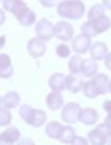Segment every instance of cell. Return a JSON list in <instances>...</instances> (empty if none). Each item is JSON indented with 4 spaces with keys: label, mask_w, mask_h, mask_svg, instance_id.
<instances>
[{
    "label": "cell",
    "mask_w": 111,
    "mask_h": 145,
    "mask_svg": "<svg viewBox=\"0 0 111 145\" xmlns=\"http://www.w3.org/2000/svg\"><path fill=\"white\" fill-rule=\"evenodd\" d=\"M0 145H12V144H9V143H7V142H5L2 138H0Z\"/></svg>",
    "instance_id": "obj_40"
},
{
    "label": "cell",
    "mask_w": 111,
    "mask_h": 145,
    "mask_svg": "<svg viewBox=\"0 0 111 145\" xmlns=\"http://www.w3.org/2000/svg\"><path fill=\"white\" fill-rule=\"evenodd\" d=\"M95 128H96L108 140L111 138V125H109V123H106V122H102V123L97 125Z\"/></svg>",
    "instance_id": "obj_30"
},
{
    "label": "cell",
    "mask_w": 111,
    "mask_h": 145,
    "mask_svg": "<svg viewBox=\"0 0 111 145\" xmlns=\"http://www.w3.org/2000/svg\"><path fill=\"white\" fill-rule=\"evenodd\" d=\"M83 108L76 102H69L63 105L61 111V118L67 125H72L79 121Z\"/></svg>",
    "instance_id": "obj_2"
},
{
    "label": "cell",
    "mask_w": 111,
    "mask_h": 145,
    "mask_svg": "<svg viewBox=\"0 0 111 145\" xmlns=\"http://www.w3.org/2000/svg\"><path fill=\"white\" fill-rule=\"evenodd\" d=\"M97 69H99V66H97L96 61H94L92 59H84L80 72L84 75V77L92 78L97 74Z\"/></svg>",
    "instance_id": "obj_19"
},
{
    "label": "cell",
    "mask_w": 111,
    "mask_h": 145,
    "mask_svg": "<svg viewBox=\"0 0 111 145\" xmlns=\"http://www.w3.org/2000/svg\"><path fill=\"white\" fill-rule=\"evenodd\" d=\"M53 28H54V25L45 19V18H42L40 19L36 25H35V34H36V37L42 40V41H50L54 34H53Z\"/></svg>",
    "instance_id": "obj_3"
},
{
    "label": "cell",
    "mask_w": 111,
    "mask_h": 145,
    "mask_svg": "<svg viewBox=\"0 0 111 145\" xmlns=\"http://www.w3.org/2000/svg\"><path fill=\"white\" fill-rule=\"evenodd\" d=\"M108 92L111 93V78L109 79V84H108Z\"/></svg>",
    "instance_id": "obj_41"
},
{
    "label": "cell",
    "mask_w": 111,
    "mask_h": 145,
    "mask_svg": "<svg viewBox=\"0 0 111 145\" xmlns=\"http://www.w3.org/2000/svg\"><path fill=\"white\" fill-rule=\"evenodd\" d=\"M19 102H20V97L17 92L10 91V92H7L2 96V106L7 110L15 109L19 104Z\"/></svg>",
    "instance_id": "obj_18"
},
{
    "label": "cell",
    "mask_w": 111,
    "mask_h": 145,
    "mask_svg": "<svg viewBox=\"0 0 111 145\" xmlns=\"http://www.w3.org/2000/svg\"><path fill=\"white\" fill-rule=\"evenodd\" d=\"M1 104H2V97L0 96V106H1Z\"/></svg>",
    "instance_id": "obj_43"
},
{
    "label": "cell",
    "mask_w": 111,
    "mask_h": 145,
    "mask_svg": "<svg viewBox=\"0 0 111 145\" xmlns=\"http://www.w3.org/2000/svg\"><path fill=\"white\" fill-rule=\"evenodd\" d=\"M14 74V67L11 65V59L6 53H0V78H10Z\"/></svg>",
    "instance_id": "obj_9"
},
{
    "label": "cell",
    "mask_w": 111,
    "mask_h": 145,
    "mask_svg": "<svg viewBox=\"0 0 111 145\" xmlns=\"http://www.w3.org/2000/svg\"><path fill=\"white\" fill-rule=\"evenodd\" d=\"M70 145H88V140L82 136H75L70 142Z\"/></svg>",
    "instance_id": "obj_33"
},
{
    "label": "cell",
    "mask_w": 111,
    "mask_h": 145,
    "mask_svg": "<svg viewBox=\"0 0 111 145\" xmlns=\"http://www.w3.org/2000/svg\"><path fill=\"white\" fill-rule=\"evenodd\" d=\"M2 7H3L5 10L11 12L16 17L27 6L23 0H3L2 1Z\"/></svg>",
    "instance_id": "obj_16"
},
{
    "label": "cell",
    "mask_w": 111,
    "mask_h": 145,
    "mask_svg": "<svg viewBox=\"0 0 111 145\" xmlns=\"http://www.w3.org/2000/svg\"><path fill=\"white\" fill-rule=\"evenodd\" d=\"M75 136H76V131L71 127V125H63L58 140H60L62 144H70V142Z\"/></svg>",
    "instance_id": "obj_23"
},
{
    "label": "cell",
    "mask_w": 111,
    "mask_h": 145,
    "mask_svg": "<svg viewBox=\"0 0 111 145\" xmlns=\"http://www.w3.org/2000/svg\"><path fill=\"white\" fill-rule=\"evenodd\" d=\"M104 14H105V8L102 5L96 3L89 8V10L87 12V20H93V19H95V18H97Z\"/></svg>",
    "instance_id": "obj_25"
},
{
    "label": "cell",
    "mask_w": 111,
    "mask_h": 145,
    "mask_svg": "<svg viewBox=\"0 0 111 145\" xmlns=\"http://www.w3.org/2000/svg\"><path fill=\"white\" fill-rule=\"evenodd\" d=\"M12 116L9 110L5 109L3 106H0V126H8L11 122Z\"/></svg>",
    "instance_id": "obj_27"
},
{
    "label": "cell",
    "mask_w": 111,
    "mask_h": 145,
    "mask_svg": "<svg viewBox=\"0 0 111 145\" xmlns=\"http://www.w3.org/2000/svg\"><path fill=\"white\" fill-rule=\"evenodd\" d=\"M87 140L89 142L91 145H106L108 143V139L96 128H93L91 131H88Z\"/></svg>",
    "instance_id": "obj_21"
},
{
    "label": "cell",
    "mask_w": 111,
    "mask_h": 145,
    "mask_svg": "<svg viewBox=\"0 0 111 145\" xmlns=\"http://www.w3.org/2000/svg\"><path fill=\"white\" fill-rule=\"evenodd\" d=\"M94 84L99 95H104L108 93V84H109V76L105 74H96L94 77L89 78Z\"/></svg>",
    "instance_id": "obj_14"
},
{
    "label": "cell",
    "mask_w": 111,
    "mask_h": 145,
    "mask_svg": "<svg viewBox=\"0 0 111 145\" xmlns=\"http://www.w3.org/2000/svg\"><path fill=\"white\" fill-rule=\"evenodd\" d=\"M108 45L104 42H95L91 45L89 48V54H91V59L94 61H99V60H104V58L106 57L108 52Z\"/></svg>",
    "instance_id": "obj_7"
},
{
    "label": "cell",
    "mask_w": 111,
    "mask_h": 145,
    "mask_svg": "<svg viewBox=\"0 0 111 145\" xmlns=\"http://www.w3.org/2000/svg\"><path fill=\"white\" fill-rule=\"evenodd\" d=\"M92 45V41H91V37L88 36H85L84 34H78L76 36L72 37L71 40V48L72 50L78 53V54H84L86 53L89 48Z\"/></svg>",
    "instance_id": "obj_5"
},
{
    "label": "cell",
    "mask_w": 111,
    "mask_h": 145,
    "mask_svg": "<svg viewBox=\"0 0 111 145\" xmlns=\"http://www.w3.org/2000/svg\"><path fill=\"white\" fill-rule=\"evenodd\" d=\"M17 145H35V144H34V142L31 138L24 137V138H20V140H18Z\"/></svg>",
    "instance_id": "obj_35"
},
{
    "label": "cell",
    "mask_w": 111,
    "mask_h": 145,
    "mask_svg": "<svg viewBox=\"0 0 111 145\" xmlns=\"http://www.w3.org/2000/svg\"><path fill=\"white\" fill-rule=\"evenodd\" d=\"M80 32H82V34H84L85 36H88V37H91V39L96 35L95 32H94V29H93V26H92L91 20L85 22V23L80 26Z\"/></svg>",
    "instance_id": "obj_28"
},
{
    "label": "cell",
    "mask_w": 111,
    "mask_h": 145,
    "mask_svg": "<svg viewBox=\"0 0 111 145\" xmlns=\"http://www.w3.org/2000/svg\"><path fill=\"white\" fill-rule=\"evenodd\" d=\"M106 145H111V138L108 140V143H106Z\"/></svg>",
    "instance_id": "obj_42"
},
{
    "label": "cell",
    "mask_w": 111,
    "mask_h": 145,
    "mask_svg": "<svg viewBox=\"0 0 111 145\" xmlns=\"http://www.w3.org/2000/svg\"><path fill=\"white\" fill-rule=\"evenodd\" d=\"M0 138H2L7 143L14 145L15 142L19 140V138H20V131H19L18 128L11 126V127H8L2 133H0Z\"/></svg>",
    "instance_id": "obj_20"
},
{
    "label": "cell",
    "mask_w": 111,
    "mask_h": 145,
    "mask_svg": "<svg viewBox=\"0 0 111 145\" xmlns=\"http://www.w3.org/2000/svg\"><path fill=\"white\" fill-rule=\"evenodd\" d=\"M83 87H84V80L80 77L72 74L66 75V88L68 89V92L76 94L83 91Z\"/></svg>",
    "instance_id": "obj_11"
},
{
    "label": "cell",
    "mask_w": 111,
    "mask_h": 145,
    "mask_svg": "<svg viewBox=\"0 0 111 145\" xmlns=\"http://www.w3.org/2000/svg\"><path fill=\"white\" fill-rule=\"evenodd\" d=\"M45 121H46V113L43 110L33 108L28 118H27V120L25 122L31 125L32 127H41V126L44 125Z\"/></svg>",
    "instance_id": "obj_12"
},
{
    "label": "cell",
    "mask_w": 111,
    "mask_h": 145,
    "mask_svg": "<svg viewBox=\"0 0 111 145\" xmlns=\"http://www.w3.org/2000/svg\"><path fill=\"white\" fill-rule=\"evenodd\" d=\"M53 34L60 41H63V42L71 41L74 37V27L70 23L66 20H61L54 25Z\"/></svg>",
    "instance_id": "obj_4"
},
{
    "label": "cell",
    "mask_w": 111,
    "mask_h": 145,
    "mask_svg": "<svg viewBox=\"0 0 111 145\" xmlns=\"http://www.w3.org/2000/svg\"><path fill=\"white\" fill-rule=\"evenodd\" d=\"M70 51H71L70 48L66 43H61V44L57 45V48H56V53L60 58H67V57H69L70 56Z\"/></svg>",
    "instance_id": "obj_29"
},
{
    "label": "cell",
    "mask_w": 111,
    "mask_h": 145,
    "mask_svg": "<svg viewBox=\"0 0 111 145\" xmlns=\"http://www.w3.org/2000/svg\"><path fill=\"white\" fill-rule=\"evenodd\" d=\"M62 127H63V125H61L60 122H58V121H51L45 127V134L50 138L58 139L59 136H60V133L62 130Z\"/></svg>",
    "instance_id": "obj_22"
},
{
    "label": "cell",
    "mask_w": 111,
    "mask_h": 145,
    "mask_svg": "<svg viewBox=\"0 0 111 145\" xmlns=\"http://www.w3.org/2000/svg\"><path fill=\"white\" fill-rule=\"evenodd\" d=\"M0 1H1V0H0Z\"/></svg>",
    "instance_id": "obj_44"
},
{
    "label": "cell",
    "mask_w": 111,
    "mask_h": 145,
    "mask_svg": "<svg viewBox=\"0 0 111 145\" xmlns=\"http://www.w3.org/2000/svg\"><path fill=\"white\" fill-rule=\"evenodd\" d=\"M102 6L105 9L111 10V0H102Z\"/></svg>",
    "instance_id": "obj_37"
},
{
    "label": "cell",
    "mask_w": 111,
    "mask_h": 145,
    "mask_svg": "<svg viewBox=\"0 0 111 145\" xmlns=\"http://www.w3.org/2000/svg\"><path fill=\"white\" fill-rule=\"evenodd\" d=\"M83 60L80 56H74L69 59L68 61V69L70 71V74L72 75H78L82 71V65H83Z\"/></svg>",
    "instance_id": "obj_24"
},
{
    "label": "cell",
    "mask_w": 111,
    "mask_h": 145,
    "mask_svg": "<svg viewBox=\"0 0 111 145\" xmlns=\"http://www.w3.org/2000/svg\"><path fill=\"white\" fill-rule=\"evenodd\" d=\"M5 20H6V14H5V11L0 8V26L3 25Z\"/></svg>",
    "instance_id": "obj_38"
},
{
    "label": "cell",
    "mask_w": 111,
    "mask_h": 145,
    "mask_svg": "<svg viewBox=\"0 0 111 145\" xmlns=\"http://www.w3.org/2000/svg\"><path fill=\"white\" fill-rule=\"evenodd\" d=\"M32 109H33V108L29 106V105H27V104H23V105L20 106V109H19V116H20V118H22L24 121L27 120V118H28V116H29Z\"/></svg>",
    "instance_id": "obj_32"
},
{
    "label": "cell",
    "mask_w": 111,
    "mask_h": 145,
    "mask_svg": "<svg viewBox=\"0 0 111 145\" xmlns=\"http://www.w3.org/2000/svg\"><path fill=\"white\" fill-rule=\"evenodd\" d=\"M57 12L62 18L77 20L84 16L85 5L82 0H63L57 6Z\"/></svg>",
    "instance_id": "obj_1"
},
{
    "label": "cell",
    "mask_w": 111,
    "mask_h": 145,
    "mask_svg": "<svg viewBox=\"0 0 111 145\" xmlns=\"http://www.w3.org/2000/svg\"><path fill=\"white\" fill-rule=\"evenodd\" d=\"M5 44H6V36L5 35H1L0 36V50L5 46Z\"/></svg>",
    "instance_id": "obj_39"
},
{
    "label": "cell",
    "mask_w": 111,
    "mask_h": 145,
    "mask_svg": "<svg viewBox=\"0 0 111 145\" xmlns=\"http://www.w3.org/2000/svg\"><path fill=\"white\" fill-rule=\"evenodd\" d=\"M49 87L54 92H62L66 89V76L61 72L52 74L49 78Z\"/></svg>",
    "instance_id": "obj_13"
},
{
    "label": "cell",
    "mask_w": 111,
    "mask_h": 145,
    "mask_svg": "<svg viewBox=\"0 0 111 145\" xmlns=\"http://www.w3.org/2000/svg\"><path fill=\"white\" fill-rule=\"evenodd\" d=\"M46 51V45L45 42L37 39V37H33L29 39L27 42V52L29 53L31 57L33 58H40L42 56H44Z\"/></svg>",
    "instance_id": "obj_6"
},
{
    "label": "cell",
    "mask_w": 111,
    "mask_h": 145,
    "mask_svg": "<svg viewBox=\"0 0 111 145\" xmlns=\"http://www.w3.org/2000/svg\"><path fill=\"white\" fill-rule=\"evenodd\" d=\"M83 92H84V95L88 99H94V97L99 96V93H97V91H96V88H95V86L91 79H88L84 83Z\"/></svg>",
    "instance_id": "obj_26"
},
{
    "label": "cell",
    "mask_w": 111,
    "mask_h": 145,
    "mask_svg": "<svg viewBox=\"0 0 111 145\" xmlns=\"http://www.w3.org/2000/svg\"><path fill=\"white\" fill-rule=\"evenodd\" d=\"M91 23H92L93 29H94L96 35L102 34V33L109 31L110 27H111V19L105 14L101 15L100 17H97V18H95L93 20H91Z\"/></svg>",
    "instance_id": "obj_10"
},
{
    "label": "cell",
    "mask_w": 111,
    "mask_h": 145,
    "mask_svg": "<svg viewBox=\"0 0 111 145\" xmlns=\"http://www.w3.org/2000/svg\"><path fill=\"white\" fill-rule=\"evenodd\" d=\"M16 19L18 20V23L22 25V26H31L32 24H34L36 22V15L35 12L29 9L28 7H25L17 16H16Z\"/></svg>",
    "instance_id": "obj_15"
},
{
    "label": "cell",
    "mask_w": 111,
    "mask_h": 145,
    "mask_svg": "<svg viewBox=\"0 0 111 145\" xmlns=\"http://www.w3.org/2000/svg\"><path fill=\"white\" fill-rule=\"evenodd\" d=\"M37 1L45 8H51L57 3V0H37Z\"/></svg>",
    "instance_id": "obj_34"
},
{
    "label": "cell",
    "mask_w": 111,
    "mask_h": 145,
    "mask_svg": "<svg viewBox=\"0 0 111 145\" xmlns=\"http://www.w3.org/2000/svg\"><path fill=\"white\" fill-rule=\"evenodd\" d=\"M103 110L108 113L104 118V122L111 125V100H105L103 102Z\"/></svg>",
    "instance_id": "obj_31"
},
{
    "label": "cell",
    "mask_w": 111,
    "mask_h": 145,
    "mask_svg": "<svg viewBox=\"0 0 111 145\" xmlns=\"http://www.w3.org/2000/svg\"><path fill=\"white\" fill-rule=\"evenodd\" d=\"M45 103L49 110L57 111L61 108H63V96L60 92H50L45 97Z\"/></svg>",
    "instance_id": "obj_8"
},
{
    "label": "cell",
    "mask_w": 111,
    "mask_h": 145,
    "mask_svg": "<svg viewBox=\"0 0 111 145\" xmlns=\"http://www.w3.org/2000/svg\"><path fill=\"white\" fill-rule=\"evenodd\" d=\"M104 65L109 70H111V52H109L104 58Z\"/></svg>",
    "instance_id": "obj_36"
},
{
    "label": "cell",
    "mask_w": 111,
    "mask_h": 145,
    "mask_svg": "<svg viewBox=\"0 0 111 145\" xmlns=\"http://www.w3.org/2000/svg\"><path fill=\"white\" fill-rule=\"evenodd\" d=\"M99 120V113L93 108H85L82 111L79 121L86 126H92Z\"/></svg>",
    "instance_id": "obj_17"
}]
</instances>
